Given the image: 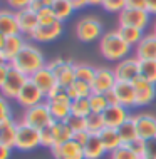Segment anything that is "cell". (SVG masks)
<instances>
[{"mask_svg": "<svg viewBox=\"0 0 156 159\" xmlns=\"http://www.w3.org/2000/svg\"><path fill=\"white\" fill-rule=\"evenodd\" d=\"M10 66L20 70L22 74H25L27 77L34 75L37 70H40L42 67H45V59L44 54L40 52V49H37L32 44H25V47L19 52V55L10 62Z\"/></svg>", "mask_w": 156, "mask_h": 159, "instance_id": "obj_1", "label": "cell"}, {"mask_svg": "<svg viewBox=\"0 0 156 159\" xmlns=\"http://www.w3.org/2000/svg\"><path fill=\"white\" fill-rule=\"evenodd\" d=\"M99 50H101L102 57L106 61L111 62H119L123 59L128 57V54L131 52V45L121 39L118 30L106 32L99 40Z\"/></svg>", "mask_w": 156, "mask_h": 159, "instance_id": "obj_2", "label": "cell"}, {"mask_svg": "<svg viewBox=\"0 0 156 159\" xmlns=\"http://www.w3.org/2000/svg\"><path fill=\"white\" fill-rule=\"evenodd\" d=\"M22 122H25L27 126H32V127L39 129V131H42L44 127L50 126V124L54 122V119H52V116H50L47 101L40 102V104H37L34 107H30V109H25Z\"/></svg>", "mask_w": 156, "mask_h": 159, "instance_id": "obj_3", "label": "cell"}, {"mask_svg": "<svg viewBox=\"0 0 156 159\" xmlns=\"http://www.w3.org/2000/svg\"><path fill=\"white\" fill-rule=\"evenodd\" d=\"M39 146H40V131L20 121L17 124L15 148L20 151H32Z\"/></svg>", "mask_w": 156, "mask_h": 159, "instance_id": "obj_4", "label": "cell"}, {"mask_svg": "<svg viewBox=\"0 0 156 159\" xmlns=\"http://www.w3.org/2000/svg\"><path fill=\"white\" fill-rule=\"evenodd\" d=\"M47 67L50 69V72L54 74L57 84L60 85H72V82L76 80V64H72L71 61L66 59H55L47 64Z\"/></svg>", "mask_w": 156, "mask_h": 159, "instance_id": "obj_5", "label": "cell"}, {"mask_svg": "<svg viewBox=\"0 0 156 159\" xmlns=\"http://www.w3.org/2000/svg\"><path fill=\"white\" fill-rule=\"evenodd\" d=\"M102 24L96 17H84L76 25V35L81 42H92L101 37Z\"/></svg>", "mask_w": 156, "mask_h": 159, "instance_id": "obj_6", "label": "cell"}, {"mask_svg": "<svg viewBox=\"0 0 156 159\" xmlns=\"http://www.w3.org/2000/svg\"><path fill=\"white\" fill-rule=\"evenodd\" d=\"M27 80H29L27 75L10 66L8 74H7V79H5V82H3L2 89H0V94L5 96L7 99H17L19 92L22 91V87L27 84Z\"/></svg>", "mask_w": 156, "mask_h": 159, "instance_id": "obj_7", "label": "cell"}, {"mask_svg": "<svg viewBox=\"0 0 156 159\" xmlns=\"http://www.w3.org/2000/svg\"><path fill=\"white\" fill-rule=\"evenodd\" d=\"M149 17H151V14L146 8L126 7L119 14V25H129V27H136L139 30H144L149 25Z\"/></svg>", "mask_w": 156, "mask_h": 159, "instance_id": "obj_8", "label": "cell"}, {"mask_svg": "<svg viewBox=\"0 0 156 159\" xmlns=\"http://www.w3.org/2000/svg\"><path fill=\"white\" fill-rule=\"evenodd\" d=\"M116 82V74L114 70L109 67H97L96 69V75H94V80L91 84V89H92L94 94H106L114 89Z\"/></svg>", "mask_w": 156, "mask_h": 159, "instance_id": "obj_9", "label": "cell"}, {"mask_svg": "<svg viewBox=\"0 0 156 159\" xmlns=\"http://www.w3.org/2000/svg\"><path fill=\"white\" fill-rule=\"evenodd\" d=\"M114 74L119 82H133L139 75V59L138 57H126L114 66Z\"/></svg>", "mask_w": 156, "mask_h": 159, "instance_id": "obj_10", "label": "cell"}, {"mask_svg": "<svg viewBox=\"0 0 156 159\" xmlns=\"http://www.w3.org/2000/svg\"><path fill=\"white\" fill-rule=\"evenodd\" d=\"M15 101L19 102V106H22L24 109H30V107L44 102L45 101V94L29 79L27 84L22 87V91L19 92V96H17Z\"/></svg>", "mask_w": 156, "mask_h": 159, "instance_id": "obj_11", "label": "cell"}, {"mask_svg": "<svg viewBox=\"0 0 156 159\" xmlns=\"http://www.w3.org/2000/svg\"><path fill=\"white\" fill-rule=\"evenodd\" d=\"M133 85L136 89V107L138 106H149L156 97V85L138 75L133 80Z\"/></svg>", "mask_w": 156, "mask_h": 159, "instance_id": "obj_12", "label": "cell"}, {"mask_svg": "<svg viewBox=\"0 0 156 159\" xmlns=\"http://www.w3.org/2000/svg\"><path fill=\"white\" fill-rule=\"evenodd\" d=\"M134 122H136V129H138V137L144 141L154 139L156 137V117L151 114H138L134 116Z\"/></svg>", "mask_w": 156, "mask_h": 159, "instance_id": "obj_13", "label": "cell"}, {"mask_svg": "<svg viewBox=\"0 0 156 159\" xmlns=\"http://www.w3.org/2000/svg\"><path fill=\"white\" fill-rule=\"evenodd\" d=\"M52 156L55 159H84V151H82V146L77 144L74 139L67 141L64 144L54 146L50 149Z\"/></svg>", "mask_w": 156, "mask_h": 159, "instance_id": "obj_14", "label": "cell"}, {"mask_svg": "<svg viewBox=\"0 0 156 159\" xmlns=\"http://www.w3.org/2000/svg\"><path fill=\"white\" fill-rule=\"evenodd\" d=\"M62 29H64L62 22H59V20H55L52 24H39L30 37L37 42H50V40H55L62 34Z\"/></svg>", "mask_w": 156, "mask_h": 159, "instance_id": "obj_15", "label": "cell"}, {"mask_svg": "<svg viewBox=\"0 0 156 159\" xmlns=\"http://www.w3.org/2000/svg\"><path fill=\"white\" fill-rule=\"evenodd\" d=\"M112 91L116 92L119 106L126 107V109L136 107V89H134L133 82H119L118 80Z\"/></svg>", "mask_w": 156, "mask_h": 159, "instance_id": "obj_16", "label": "cell"}, {"mask_svg": "<svg viewBox=\"0 0 156 159\" xmlns=\"http://www.w3.org/2000/svg\"><path fill=\"white\" fill-rule=\"evenodd\" d=\"M128 117H129L128 109H126V107H123V106H119V104L107 106L106 111L102 112V119H104L106 127H112V129H118Z\"/></svg>", "mask_w": 156, "mask_h": 159, "instance_id": "obj_17", "label": "cell"}, {"mask_svg": "<svg viewBox=\"0 0 156 159\" xmlns=\"http://www.w3.org/2000/svg\"><path fill=\"white\" fill-rule=\"evenodd\" d=\"M25 47V40L22 37V34H17V35H8L5 39V44H3V49L0 50L3 55V59L10 64L14 59L19 55V52Z\"/></svg>", "mask_w": 156, "mask_h": 159, "instance_id": "obj_18", "label": "cell"}, {"mask_svg": "<svg viewBox=\"0 0 156 159\" xmlns=\"http://www.w3.org/2000/svg\"><path fill=\"white\" fill-rule=\"evenodd\" d=\"M136 57L139 61H156V35L148 34L136 45Z\"/></svg>", "mask_w": 156, "mask_h": 159, "instance_id": "obj_19", "label": "cell"}, {"mask_svg": "<svg viewBox=\"0 0 156 159\" xmlns=\"http://www.w3.org/2000/svg\"><path fill=\"white\" fill-rule=\"evenodd\" d=\"M17 20H19V29L20 34L25 35H32V32L37 29L39 25V17L34 10L30 8H22L17 12Z\"/></svg>", "mask_w": 156, "mask_h": 159, "instance_id": "obj_20", "label": "cell"}, {"mask_svg": "<svg viewBox=\"0 0 156 159\" xmlns=\"http://www.w3.org/2000/svg\"><path fill=\"white\" fill-rule=\"evenodd\" d=\"M29 79L32 80V82L35 84L37 87L45 94V96L52 91V87H54V85L57 84V80H55L54 74L50 72V69L47 67V66H45V67H42L40 70H37L34 75H30Z\"/></svg>", "mask_w": 156, "mask_h": 159, "instance_id": "obj_21", "label": "cell"}, {"mask_svg": "<svg viewBox=\"0 0 156 159\" xmlns=\"http://www.w3.org/2000/svg\"><path fill=\"white\" fill-rule=\"evenodd\" d=\"M0 34H3L5 37L20 34L19 20H17V12L0 10Z\"/></svg>", "mask_w": 156, "mask_h": 159, "instance_id": "obj_22", "label": "cell"}, {"mask_svg": "<svg viewBox=\"0 0 156 159\" xmlns=\"http://www.w3.org/2000/svg\"><path fill=\"white\" fill-rule=\"evenodd\" d=\"M82 151H84V159H101L107 152L99 134H91L87 143L82 146Z\"/></svg>", "mask_w": 156, "mask_h": 159, "instance_id": "obj_23", "label": "cell"}, {"mask_svg": "<svg viewBox=\"0 0 156 159\" xmlns=\"http://www.w3.org/2000/svg\"><path fill=\"white\" fill-rule=\"evenodd\" d=\"M17 124L12 117L0 122V143L14 149L15 148V137H17Z\"/></svg>", "mask_w": 156, "mask_h": 159, "instance_id": "obj_24", "label": "cell"}, {"mask_svg": "<svg viewBox=\"0 0 156 159\" xmlns=\"http://www.w3.org/2000/svg\"><path fill=\"white\" fill-rule=\"evenodd\" d=\"M47 104H49L50 116L55 122H66L72 116L71 101H59V102H49L47 101Z\"/></svg>", "mask_w": 156, "mask_h": 159, "instance_id": "obj_25", "label": "cell"}, {"mask_svg": "<svg viewBox=\"0 0 156 159\" xmlns=\"http://www.w3.org/2000/svg\"><path fill=\"white\" fill-rule=\"evenodd\" d=\"M99 137H101L104 148H106L107 152L116 151L118 148L123 146V141H121V136L118 132V129H112V127H104L101 132H99Z\"/></svg>", "mask_w": 156, "mask_h": 159, "instance_id": "obj_26", "label": "cell"}, {"mask_svg": "<svg viewBox=\"0 0 156 159\" xmlns=\"http://www.w3.org/2000/svg\"><path fill=\"white\" fill-rule=\"evenodd\" d=\"M50 8H52V12H54V15H55V20H59V22L67 20L72 12L76 10L71 0H54Z\"/></svg>", "mask_w": 156, "mask_h": 159, "instance_id": "obj_27", "label": "cell"}, {"mask_svg": "<svg viewBox=\"0 0 156 159\" xmlns=\"http://www.w3.org/2000/svg\"><path fill=\"white\" fill-rule=\"evenodd\" d=\"M118 132L121 136V141L123 144H128L134 141L138 137V129H136V122H134V116H129V117L124 121L121 126L118 127Z\"/></svg>", "mask_w": 156, "mask_h": 159, "instance_id": "obj_28", "label": "cell"}, {"mask_svg": "<svg viewBox=\"0 0 156 159\" xmlns=\"http://www.w3.org/2000/svg\"><path fill=\"white\" fill-rule=\"evenodd\" d=\"M118 34L121 35V39H123L126 44H129L131 47L138 45L141 42V39L144 37L143 35V30H139V29H136V27H129V25H119Z\"/></svg>", "mask_w": 156, "mask_h": 159, "instance_id": "obj_29", "label": "cell"}, {"mask_svg": "<svg viewBox=\"0 0 156 159\" xmlns=\"http://www.w3.org/2000/svg\"><path fill=\"white\" fill-rule=\"evenodd\" d=\"M52 131H54V146L64 144L67 141L72 139V131L69 129V126L66 122H52Z\"/></svg>", "mask_w": 156, "mask_h": 159, "instance_id": "obj_30", "label": "cell"}, {"mask_svg": "<svg viewBox=\"0 0 156 159\" xmlns=\"http://www.w3.org/2000/svg\"><path fill=\"white\" fill-rule=\"evenodd\" d=\"M71 111L74 116H81V117H87L92 112L89 104V97H77L71 101Z\"/></svg>", "mask_w": 156, "mask_h": 159, "instance_id": "obj_31", "label": "cell"}, {"mask_svg": "<svg viewBox=\"0 0 156 159\" xmlns=\"http://www.w3.org/2000/svg\"><path fill=\"white\" fill-rule=\"evenodd\" d=\"M94 75H96V69L89 64H76V80H81V82L86 84H92Z\"/></svg>", "mask_w": 156, "mask_h": 159, "instance_id": "obj_32", "label": "cell"}, {"mask_svg": "<svg viewBox=\"0 0 156 159\" xmlns=\"http://www.w3.org/2000/svg\"><path fill=\"white\" fill-rule=\"evenodd\" d=\"M69 91V97L72 99H77V97H89L91 94H92V89H91L89 84L86 82H81V80H74L72 85H69L67 87Z\"/></svg>", "mask_w": 156, "mask_h": 159, "instance_id": "obj_33", "label": "cell"}, {"mask_svg": "<svg viewBox=\"0 0 156 159\" xmlns=\"http://www.w3.org/2000/svg\"><path fill=\"white\" fill-rule=\"evenodd\" d=\"M104 127H106V124H104L102 114L91 112L86 117V129H87V132H91V134H99Z\"/></svg>", "mask_w": 156, "mask_h": 159, "instance_id": "obj_34", "label": "cell"}, {"mask_svg": "<svg viewBox=\"0 0 156 159\" xmlns=\"http://www.w3.org/2000/svg\"><path fill=\"white\" fill-rule=\"evenodd\" d=\"M139 75L156 85V61H139Z\"/></svg>", "mask_w": 156, "mask_h": 159, "instance_id": "obj_35", "label": "cell"}, {"mask_svg": "<svg viewBox=\"0 0 156 159\" xmlns=\"http://www.w3.org/2000/svg\"><path fill=\"white\" fill-rule=\"evenodd\" d=\"M45 101L49 102H59V101H71L69 97V91L66 85H60V84H55L52 87V91L45 96Z\"/></svg>", "mask_w": 156, "mask_h": 159, "instance_id": "obj_36", "label": "cell"}, {"mask_svg": "<svg viewBox=\"0 0 156 159\" xmlns=\"http://www.w3.org/2000/svg\"><path fill=\"white\" fill-rule=\"evenodd\" d=\"M89 104H91V111L96 114H102L106 111V107L109 106L104 94H94V92L89 96Z\"/></svg>", "mask_w": 156, "mask_h": 159, "instance_id": "obj_37", "label": "cell"}, {"mask_svg": "<svg viewBox=\"0 0 156 159\" xmlns=\"http://www.w3.org/2000/svg\"><path fill=\"white\" fill-rule=\"evenodd\" d=\"M66 124L69 126V129L72 131V134L81 132V131H87V129H86V117H81V116H74V114H72L71 117L66 121Z\"/></svg>", "mask_w": 156, "mask_h": 159, "instance_id": "obj_38", "label": "cell"}, {"mask_svg": "<svg viewBox=\"0 0 156 159\" xmlns=\"http://www.w3.org/2000/svg\"><path fill=\"white\" fill-rule=\"evenodd\" d=\"M146 143H148V141L141 139V137H136V139L131 141V143H128L126 146H128V148L131 149V151L136 154L139 159H143V157L146 156Z\"/></svg>", "mask_w": 156, "mask_h": 159, "instance_id": "obj_39", "label": "cell"}, {"mask_svg": "<svg viewBox=\"0 0 156 159\" xmlns=\"http://www.w3.org/2000/svg\"><path fill=\"white\" fill-rule=\"evenodd\" d=\"M109 159H139V157H138L126 144H123L121 148L116 149V151L109 152Z\"/></svg>", "mask_w": 156, "mask_h": 159, "instance_id": "obj_40", "label": "cell"}, {"mask_svg": "<svg viewBox=\"0 0 156 159\" xmlns=\"http://www.w3.org/2000/svg\"><path fill=\"white\" fill-rule=\"evenodd\" d=\"M126 7H128L126 0H104V2H102V8L106 12H111V14H112V12L121 14Z\"/></svg>", "mask_w": 156, "mask_h": 159, "instance_id": "obj_41", "label": "cell"}, {"mask_svg": "<svg viewBox=\"0 0 156 159\" xmlns=\"http://www.w3.org/2000/svg\"><path fill=\"white\" fill-rule=\"evenodd\" d=\"M40 146L49 148V149L54 148V131H52V124L40 131Z\"/></svg>", "mask_w": 156, "mask_h": 159, "instance_id": "obj_42", "label": "cell"}, {"mask_svg": "<svg viewBox=\"0 0 156 159\" xmlns=\"http://www.w3.org/2000/svg\"><path fill=\"white\" fill-rule=\"evenodd\" d=\"M37 17H39V24H52L55 22V15L52 12L50 7H45L42 8L40 12H37Z\"/></svg>", "mask_w": 156, "mask_h": 159, "instance_id": "obj_43", "label": "cell"}, {"mask_svg": "<svg viewBox=\"0 0 156 159\" xmlns=\"http://www.w3.org/2000/svg\"><path fill=\"white\" fill-rule=\"evenodd\" d=\"M12 117V111H10V106H8V101L5 96L0 94V122L5 121V119Z\"/></svg>", "mask_w": 156, "mask_h": 159, "instance_id": "obj_44", "label": "cell"}, {"mask_svg": "<svg viewBox=\"0 0 156 159\" xmlns=\"http://www.w3.org/2000/svg\"><path fill=\"white\" fill-rule=\"evenodd\" d=\"M52 5V0H32V3H30V10H34L37 14V12H40L42 8L45 7H50Z\"/></svg>", "mask_w": 156, "mask_h": 159, "instance_id": "obj_45", "label": "cell"}, {"mask_svg": "<svg viewBox=\"0 0 156 159\" xmlns=\"http://www.w3.org/2000/svg\"><path fill=\"white\" fill-rule=\"evenodd\" d=\"M7 3L19 12V10H22V8H29L30 3H32V0H7Z\"/></svg>", "mask_w": 156, "mask_h": 159, "instance_id": "obj_46", "label": "cell"}, {"mask_svg": "<svg viewBox=\"0 0 156 159\" xmlns=\"http://www.w3.org/2000/svg\"><path fill=\"white\" fill-rule=\"evenodd\" d=\"M89 136H91V132H87V131H81V132H76V134L72 136V139H74V141H76L77 144L84 146L86 143H87Z\"/></svg>", "mask_w": 156, "mask_h": 159, "instance_id": "obj_47", "label": "cell"}, {"mask_svg": "<svg viewBox=\"0 0 156 159\" xmlns=\"http://www.w3.org/2000/svg\"><path fill=\"white\" fill-rule=\"evenodd\" d=\"M146 156L156 159V137L154 139H149L146 143Z\"/></svg>", "mask_w": 156, "mask_h": 159, "instance_id": "obj_48", "label": "cell"}, {"mask_svg": "<svg viewBox=\"0 0 156 159\" xmlns=\"http://www.w3.org/2000/svg\"><path fill=\"white\" fill-rule=\"evenodd\" d=\"M8 69H10V64H8V62L0 66V89H2V85H3V82H5V79H7Z\"/></svg>", "mask_w": 156, "mask_h": 159, "instance_id": "obj_49", "label": "cell"}, {"mask_svg": "<svg viewBox=\"0 0 156 159\" xmlns=\"http://www.w3.org/2000/svg\"><path fill=\"white\" fill-rule=\"evenodd\" d=\"M146 2L148 0H126L128 7L131 8H146Z\"/></svg>", "mask_w": 156, "mask_h": 159, "instance_id": "obj_50", "label": "cell"}, {"mask_svg": "<svg viewBox=\"0 0 156 159\" xmlns=\"http://www.w3.org/2000/svg\"><path fill=\"white\" fill-rule=\"evenodd\" d=\"M104 97H106V101H107V104H109V106H116V104H119V102H118V97H116V92H114V91H109V92H106V94H104Z\"/></svg>", "mask_w": 156, "mask_h": 159, "instance_id": "obj_51", "label": "cell"}, {"mask_svg": "<svg viewBox=\"0 0 156 159\" xmlns=\"http://www.w3.org/2000/svg\"><path fill=\"white\" fill-rule=\"evenodd\" d=\"M10 154H12V148H8V146L0 143V159H8Z\"/></svg>", "mask_w": 156, "mask_h": 159, "instance_id": "obj_52", "label": "cell"}, {"mask_svg": "<svg viewBox=\"0 0 156 159\" xmlns=\"http://www.w3.org/2000/svg\"><path fill=\"white\" fill-rule=\"evenodd\" d=\"M146 10H148L151 15H156V0H148V2H146Z\"/></svg>", "mask_w": 156, "mask_h": 159, "instance_id": "obj_53", "label": "cell"}, {"mask_svg": "<svg viewBox=\"0 0 156 159\" xmlns=\"http://www.w3.org/2000/svg\"><path fill=\"white\" fill-rule=\"evenodd\" d=\"M71 2H72V5H74L76 10H79V8L87 5V0H71Z\"/></svg>", "mask_w": 156, "mask_h": 159, "instance_id": "obj_54", "label": "cell"}, {"mask_svg": "<svg viewBox=\"0 0 156 159\" xmlns=\"http://www.w3.org/2000/svg\"><path fill=\"white\" fill-rule=\"evenodd\" d=\"M104 0H87V5H102Z\"/></svg>", "mask_w": 156, "mask_h": 159, "instance_id": "obj_55", "label": "cell"}, {"mask_svg": "<svg viewBox=\"0 0 156 159\" xmlns=\"http://www.w3.org/2000/svg\"><path fill=\"white\" fill-rule=\"evenodd\" d=\"M5 35H3V34H0V50H2L3 49V44H5Z\"/></svg>", "mask_w": 156, "mask_h": 159, "instance_id": "obj_56", "label": "cell"}, {"mask_svg": "<svg viewBox=\"0 0 156 159\" xmlns=\"http://www.w3.org/2000/svg\"><path fill=\"white\" fill-rule=\"evenodd\" d=\"M2 64H7V61H5V59H3L2 52H0V66H2Z\"/></svg>", "mask_w": 156, "mask_h": 159, "instance_id": "obj_57", "label": "cell"}, {"mask_svg": "<svg viewBox=\"0 0 156 159\" xmlns=\"http://www.w3.org/2000/svg\"><path fill=\"white\" fill-rule=\"evenodd\" d=\"M153 34L156 35V22H154V25H153Z\"/></svg>", "mask_w": 156, "mask_h": 159, "instance_id": "obj_58", "label": "cell"}, {"mask_svg": "<svg viewBox=\"0 0 156 159\" xmlns=\"http://www.w3.org/2000/svg\"><path fill=\"white\" fill-rule=\"evenodd\" d=\"M143 159H154V157H149V156H144V157H143Z\"/></svg>", "mask_w": 156, "mask_h": 159, "instance_id": "obj_59", "label": "cell"}, {"mask_svg": "<svg viewBox=\"0 0 156 159\" xmlns=\"http://www.w3.org/2000/svg\"><path fill=\"white\" fill-rule=\"evenodd\" d=\"M52 2H54V0H52Z\"/></svg>", "mask_w": 156, "mask_h": 159, "instance_id": "obj_60", "label": "cell"}]
</instances>
